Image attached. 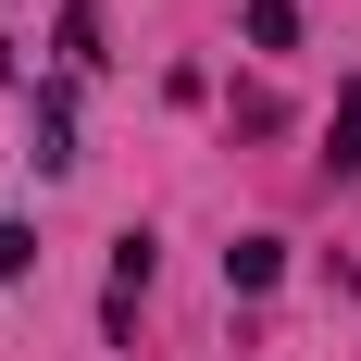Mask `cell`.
I'll return each instance as SVG.
<instances>
[{
	"mask_svg": "<svg viewBox=\"0 0 361 361\" xmlns=\"http://www.w3.org/2000/svg\"><path fill=\"white\" fill-rule=\"evenodd\" d=\"M274 274H287V237H237V250H224V287H274Z\"/></svg>",
	"mask_w": 361,
	"mask_h": 361,
	"instance_id": "6da1fadb",
	"label": "cell"
},
{
	"mask_svg": "<svg viewBox=\"0 0 361 361\" xmlns=\"http://www.w3.org/2000/svg\"><path fill=\"white\" fill-rule=\"evenodd\" d=\"M250 50H299V0H250Z\"/></svg>",
	"mask_w": 361,
	"mask_h": 361,
	"instance_id": "7a4b0ae2",
	"label": "cell"
},
{
	"mask_svg": "<svg viewBox=\"0 0 361 361\" xmlns=\"http://www.w3.org/2000/svg\"><path fill=\"white\" fill-rule=\"evenodd\" d=\"M75 162V125H63V100H37V175H63Z\"/></svg>",
	"mask_w": 361,
	"mask_h": 361,
	"instance_id": "3957f363",
	"label": "cell"
},
{
	"mask_svg": "<svg viewBox=\"0 0 361 361\" xmlns=\"http://www.w3.org/2000/svg\"><path fill=\"white\" fill-rule=\"evenodd\" d=\"M50 37H63V63H100V13H87V0H63V25H50Z\"/></svg>",
	"mask_w": 361,
	"mask_h": 361,
	"instance_id": "277c9868",
	"label": "cell"
},
{
	"mask_svg": "<svg viewBox=\"0 0 361 361\" xmlns=\"http://www.w3.org/2000/svg\"><path fill=\"white\" fill-rule=\"evenodd\" d=\"M336 162H361V75L336 87Z\"/></svg>",
	"mask_w": 361,
	"mask_h": 361,
	"instance_id": "5b68a950",
	"label": "cell"
},
{
	"mask_svg": "<svg viewBox=\"0 0 361 361\" xmlns=\"http://www.w3.org/2000/svg\"><path fill=\"white\" fill-rule=\"evenodd\" d=\"M25 262H37V237H25V224H13V212H0V287H13Z\"/></svg>",
	"mask_w": 361,
	"mask_h": 361,
	"instance_id": "8992f818",
	"label": "cell"
}]
</instances>
